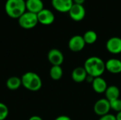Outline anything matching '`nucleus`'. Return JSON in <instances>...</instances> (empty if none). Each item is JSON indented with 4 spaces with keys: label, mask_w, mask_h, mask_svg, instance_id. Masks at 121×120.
Segmentation results:
<instances>
[{
    "label": "nucleus",
    "mask_w": 121,
    "mask_h": 120,
    "mask_svg": "<svg viewBox=\"0 0 121 120\" xmlns=\"http://www.w3.org/2000/svg\"><path fill=\"white\" fill-rule=\"evenodd\" d=\"M84 68L88 75L94 78L101 76L106 71L105 62L99 57H90L84 62Z\"/></svg>",
    "instance_id": "f257e3e1"
},
{
    "label": "nucleus",
    "mask_w": 121,
    "mask_h": 120,
    "mask_svg": "<svg viewBox=\"0 0 121 120\" xmlns=\"http://www.w3.org/2000/svg\"><path fill=\"white\" fill-rule=\"evenodd\" d=\"M5 11L11 18H18L26 11L25 0H6Z\"/></svg>",
    "instance_id": "f03ea898"
},
{
    "label": "nucleus",
    "mask_w": 121,
    "mask_h": 120,
    "mask_svg": "<svg viewBox=\"0 0 121 120\" xmlns=\"http://www.w3.org/2000/svg\"><path fill=\"white\" fill-rule=\"evenodd\" d=\"M21 79L22 86L28 91H38L42 87L43 83L41 78L35 72H26L22 76Z\"/></svg>",
    "instance_id": "7ed1b4c3"
},
{
    "label": "nucleus",
    "mask_w": 121,
    "mask_h": 120,
    "mask_svg": "<svg viewBox=\"0 0 121 120\" xmlns=\"http://www.w3.org/2000/svg\"><path fill=\"white\" fill-rule=\"evenodd\" d=\"M19 25L24 29H32L38 23L36 13L26 11L22 16L18 18Z\"/></svg>",
    "instance_id": "20e7f679"
},
{
    "label": "nucleus",
    "mask_w": 121,
    "mask_h": 120,
    "mask_svg": "<svg viewBox=\"0 0 121 120\" xmlns=\"http://www.w3.org/2000/svg\"><path fill=\"white\" fill-rule=\"evenodd\" d=\"M110 110V102L106 98H101L98 100L94 104V111L95 114L99 117L108 114Z\"/></svg>",
    "instance_id": "39448f33"
},
{
    "label": "nucleus",
    "mask_w": 121,
    "mask_h": 120,
    "mask_svg": "<svg viewBox=\"0 0 121 120\" xmlns=\"http://www.w3.org/2000/svg\"><path fill=\"white\" fill-rule=\"evenodd\" d=\"M69 17L74 21H82L86 16V9L83 5L74 4L68 12Z\"/></svg>",
    "instance_id": "423d86ee"
},
{
    "label": "nucleus",
    "mask_w": 121,
    "mask_h": 120,
    "mask_svg": "<svg viewBox=\"0 0 121 120\" xmlns=\"http://www.w3.org/2000/svg\"><path fill=\"white\" fill-rule=\"evenodd\" d=\"M86 43L83 36L76 35L72 36L68 42V47L73 52H81L85 47Z\"/></svg>",
    "instance_id": "0eeeda50"
},
{
    "label": "nucleus",
    "mask_w": 121,
    "mask_h": 120,
    "mask_svg": "<svg viewBox=\"0 0 121 120\" xmlns=\"http://www.w3.org/2000/svg\"><path fill=\"white\" fill-rule=\"evenodd\" d=\"M37 16L38 23L45 25H51L52 23H53L55 18L53 12L50 9L45 8L37 14Z\"/></svg>",
    "instance_id": "6e6552de"
},
{
    "label": "nucleus",
    "mask_w": 121,
    "mask_h": 120,
    "mask_svg": "<svg viewBox=\"0 0 121 120\" xmlns=\"http://www.w3.org/2000/svg\"><path fill=\"white\" fill-rule=\"evenodd\" d=\"M108 52L113 54L121 53V38L119 37H112L109 38L106 44Z\"/></svg>",
    "instance_id": "1a4fd4ad"
},
{
    "label": "nucleus",
    "mask_w": 121,
    "mask_h": 120,
    "mask_svg": "<svg viewBox=\"0 0 121 120\" xmlns=\"http://www.w3.org/2000/svg\"><path fill=\"white\" fill-rule=\"evenodd\" d=\"M48 59L52 66H61L64 62V55L58 49H52L48 53Z\"/></svg>",
    "instance_id": "9d476101"
},
{
    "label": "nucleus",
    "mask_w": 121,
    "mask_h": 120,
    "mask_svg": "<svg viewBox=\"0 0 121 120\" xmlns=\"http://www.w3.org/2000/svg\"><path fill=\"white\" fill-rule=\"evenodd\" d=\"M52 7L58 12L67 13L69 12L72 5L73 0H51Z\"/></svg>",
    "instance_id": "9b49d317"
},
{
    "label": "nucleus",
    "mask_w": 121,
    "mask_h": 120,
    "mask_svg": "<svg viewBox=\"0 0 121 120\" xmlns=\"http://www.w3.org/2000/svg\"><path fill=\"white\" fill-rule=\"evenodd\" d=\"M105 66L106 70L111 74H118L121 73V62L120 59H109L105 62Z\"/></svg>",
    "instance_id": "f8f14e48"
},
{
    "label": "nucleus",
    "mask_w": 121,
    "mask_h": 120,
    "mask_svg": "<svg viewBox=\"0 0 121 120\" xmlns=\"http://www.w3.org/2000/svg\"><path fill=\"white\" fill-rule=\"evenodd\" d=\"M91 84H92L93 90L96 93H99V94L105 93V92L108 88V85H107L106 80L104 79H103L101 76L94 78Z\"/></svg>",
    "instance_id": "ddd939ff"
},
{
    "label": "nucleus",
    "mask_w": 121,
    "mask_h": 120,
    "mask_svg": "<svg viewBox=\"0 0 121 120\" xmlns=\"http://www.w3.org/2000/svg\"><path fill=\"white\" fill-rule=\"evenodd\" d=\"M26 6L28 11L38 14L44 8V4L42 0H27Z\"/></svg>",
    "instance_id": "4468645a"
},
{
    "label": "nucleus",
    "mask_w": 121,
    "mask_h": 120,
    "mask_svg": "<svg viewBox=\"0 0 121 120\" xmlns=\"http://www.w3.org/2000/svg\"><path fill=\"white\" fill-rule=\"evenodd\" d=\"M87 73L84 66H78L72 72V79L76 83H82L86 81Z\"/></svg>",
    "instance_id": "2eb2a0df"
},
{
    "label": "nucleus",
    "mask_w": 121,
    "mask_h": 120,
    "mask_svg": "<svg viewBox=\"0 0 121 120\" xmlns=\"http://www.w3.org/2000/svg\"><path fill=\"white\" fill-rule=\"evenodd\" d=\"M120 95H121L120 89L118 88V87H117L116 86H114V85L108 86V88L105 92L106 98L109 102L119 98Z\"/></svg>",
    "instance_id": "dca6fc26"
},
{
    "label": "nucleus",
    "mask_w": 121,
    "mask_h": 120,
    "mask_svg": "<svg viewBox=\"0 0 121 120\" xmlns=\"http://www.w3.org/2000/svg\"><path fill=\"white\" fill-rule=\"evenodd\" d=\"M6 87L11 91L17 90L21 85V79L17 77V76H11L9 77L6 83Z\"/></svg>",
    "instance_id": "f3484780"
},
{
    "label": "nucleus",
    "mask_w": 121,
    "mask_h": 120,
    "mask_svg": "<svg viewBox=\"0 0 121 120\" xmlns=\"http://www.w3.org/2000/svg\"><path fill=\"white\" fill-rule=\"evenodd\" d=\"M83 38L85 41L86 45H92L96 42L98 39V35L94 30H89L84 33Z\"/></svg>",
    "instance_id": "a211bd4d"
},
{
    "label": "nucleus",
    "mask_w": 121,
    "mask_h": 120,
    "mask_svg": "<svg viewBox=\"0 0 121 120\" xmlns=\"http://www.w3.org/2000/svg\"><path fill=\"white\" fill-rule=\"evenodd\" d=\"M63 75V70L61 66H52L50 70V76L54 81H59Z\"/></svg>",
    "instance_id": "6ab92c4d"
},
{
    "label": "nucleus",
    "mask_w": 121,
    "mask_h": 120,
    "mask_svg": "<svg viewBox=\"0 0 121 120\" xmlns=\"http://www.w3.org/2000/svg\"><path fill=\"white\" fill-rule=\"evenodd\" d=\"M110 106L111 110H113L117 113L121 112V100L120 98H118L114 100L110 101Z\"/></svg>",
    "instance_id": "aec40b11"
},
{
    "label": "nucleus",
    "mask_w": 121,
    "mask_h": 120,
    "mask_svg": "<svg viewBox=\"0 0 121 120\" xmlns=\"http://www.w3.org/2000/svg\"><path fill=\"white\" fill-rule=\"evenodd\" d=\"M9 115V109L7 106L0 102V120H4L6 119Z\"/></svg>",
    "instance_id": "412c9836"
},
{
    "label": "nucleus",
    "mask_w": 121,
    "mask_h": 120,
    "mask_svg": "<svg viewBox=\"0 0 121 120\" xmlns=\"http://www.w3.org/2000/svg\"><path fill=\"white\" fill-rule=\"evenodd\" d=\"M99 120H116V117L114 115L112 114H107L106 115L101 116L100 117Z\"/></svg>",
    "instance_id": "4be33fe9"
},
{
    "label": "nucleus",
    "mask_w": 121,
    "mask_h": 120,
    "mask_svg": "<svg viewBox=\"0 0 121 120\" xmlns=\"http://www.w3.org/2000/svg\"><path fill=\"white\" fill-rule=\"evenodd\" d=\"M55 120H72V119L67 115H60L57 117Z\"/></svg>",
    "instance_id": "5701e85b"
},
{
    "label": "nucleus",
    "mask_w": 121,
    "mask_h": 120,
    "mask_svg": "<svg viewBox=\"0 0 121 120\" xmlns=\"http://www.w3.org/2000/svg\"><path fill=\"white\" fill-rule=\"evenodd\" d=\"M94 78L91 76H89V75H87L86 76V81H87L88 83H92L93 81H94Z\"/></svg>",
    "instance_id": "b1692460"
},
{
    "label": "nucleus",
    "mask_w": 121,
    "mask_h": 120,
    "mask_svg": "<svg viewBox=\"0 0 121 120\" xmlns=\"http://www.w3.org/2000/svg\"><path fill=\"white\" fill-rule=\"evenodd\" d=\"M86 0H73L74 4H80V5H83V4L85 2Z\"/></svg>",
    "instance_id": "393cba45"
},
{
    "label": "nucleus",
    "mask_w": 121,
    "mask_h": 120,
    "mask_svg": "<svg viewBox=\"0 0 121 120\" xmlns=\"http://www.w3.org/2000/svg\"><path fill=\"white\" fill-rule=\"evenodd\" d=\"M28 120H43L40 117L35 115V116H32L31 117H30Z\"/></svg>",
    "instance_id": "a878e982"
},
{
    "label": "nucleus",
    "mask_w": 121,
    "mask_h": 120,
    "mask_svg": "<svg viewBox=\"0 0 121 120\" xmlns=\"http://www.w3.org/2000/svg\"><path fill=\"white\" fill-rule=\"evenodd\" d=\"M116 120H121V112H119L116 114Z\"/></svg>",
    "instance_id": "bb28decb"
},
{
    "label": "nucleus",
    "mask_w": 121,
    "mask_h": 120,
    "mask_svg": "<svg viewBox=\"0 0 121 120\" xmlns=\"http://www.w3.org/2000/svg\"><path fill=\"white\" fill-rule=\"evenodd\" d=\"M120 60H121V58H120Z\"/></svg>",
    "instance_id": "cd10ccee"
},
{
    "label": "nucleus",
    "mask_w": 121,
    "mask_h": 120,
    "mask_svg": "<svg viewBox=\"0 0 121 120\" xmlns=\"http://www.w3.org/2000/svg\"><path fill=\"white\" fill-rule=\"evenodd\" d=\"M25 1H27V0H25Z\"/></svg>",
    "instance_id": "c85d7f7f"
}]
</instances>
